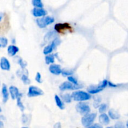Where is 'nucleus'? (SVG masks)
<instances>
[{"label":"nucleus","instance_id":"obj_8","mask_svg":"<svg viewBox=\"0 0 128 128\" xmlns=\"http://www.w3.org/2000/svg\"><path fill=\"white\" fill-rule=\"evenodd\" d=\"M44 94V92L40 88L36 87L34 86H31L29 87L28 91V96L29 98L37 97V96H42Z\"/></svg>","mask_w":128,"mask_h":128},{"label":"nucleus","instance_id":"obj_38","mask_svg":"<svg viewBox=\"0 0 128 128\" xmlns=\"http://www.w3.org/2000/svg\"><path fill=\"white\" fill-rule=\"evenodd\" d=\"M3 126H4L3 122H2V121H0V128H2V127H3Z\"/></svg>","mask_w":128,"mask_h":128},{"label":"nucleus","instance_id":"obj_25","mask_svg":"<svg viewBox=\"0 0 128 128\" xmlns=\"http://www.w3.org/2000/svg\"><path fill=\"white\" fill-rule=\"evenodd\" d=\"M21 81L24 84H30V82H31V81L29 79L28 74H23L21 76Z\"/></svg>","mask_w":128,"mask_h":128},{"label":"nucleus","instance_id":"obj_14","mask_svg":"<svg viewBox=\"0 0 128 128\" xmlns=\"http://www.w3.org/2000/svg\"><path fill=\"white\" fill-rule=\"evenodd\" d=\"M1 93H2V102L4 103H6L9 100L10 97V92H9L8 88L6 84H3L2 85V89H1Z\"/></svg>","mask_w":128,"mask_h":128},{"label":"nucleus","instance_id":"obj_39","mask_svg":"<svg viewBox=\"0 0 128 128\" xmlns=\"http://www.w3.org/2000/svg\"><path fill=\"white\" fill-rule=\"evenodd\" d=\"M126 128H128V121H127V122H126Z\"/></svg>","mask_w":128,"mask_h":128},{"label":"nucleus","instance_id":"obj_4","mask_svg":"<svg viewBox=\"0 0 128 128\" xmlns=\"http://www.w3.org/2000/svg\"><path fill=\"white\" fill-rule=\"evenodd\" d=\"M61 42V40L58 38H55L52 41V42L50 44H48L47 46H45L43 49V54L45 55L49 54H51V52L53 51L54 50L57 48V46H58L60 44V43Z\"/></svg>","mask_w":128,"mask_h":128},{"label":"nucleus","instance_id":"obj_7","mask_svg":"<svg viewBox=\"0 0 128 128\" xmlns=\"http://www.w3.org/2000/svg\"><path fill=\"white\" fill-rule=\"evenodd\" d=\"M81 88H82V86L80 84L75 85L70 81H65L60 85V90L62 91H66V90H78L81 89Z\"/></svg>","mask_w":128,"mask_h":128},{"label":"nucleus","instance_id":"obj_42","mask_svg":"<svg viewBox=\"0 0 128 128\" xmlns=\"http://www.w3.org/2000/svg\"><path fill=\"white\" fill-rule=\"evenodd\" d=\"M22 128H26V127H22Z\"/></svg>","mask_w":128,"mask_h":128},{"label":"nucleus","instance_id":"obj_40","mask_svg":"<svg viewBox=\"0 0 128 128\" xmlns=\"http://www.w3.org/2000/svg\"><path fill=\"white\" fill-rule=\"evenodd\" d=\"M1 111H2V110H1V106H0V112H1Z\"/></svg>","mask_w":128,"mask_h":128},{"label":"nucleus","instance_id":"obj_12","mask_svg":"<svg viewBox=\"0 0 128 128\" xmlns=\"http://www.w3.org/2000/svg\"><path fill=\"white\" fill-rule=\"evenodd\" d=\"M71 26L68 23H58L55 24L54 30L58 32H61L65 30L71 29Z\"/></svg>","mask_w":128,"mask_h":128},{"label":"nucleus","instance_id":"obj_30","mask_svg":"<svg viewBox=\"0 0 128 128\" xmlns=\"http://www.w3.org/2000/svg\"><path fill=\"white\" fill-rule=\"evenodd\" d=\"M35 80L36 81V82H38V83H42V80L41 79V75L40 74V72H38L36 73V76H35Z\"/></svg>","mask_w":128,"mask_h":128},{"label":"nucleus","instance_id":"obj_27","mask_svg":"<svg viewBox=\"0 0 128 128\" xmlns=\"http://www.w3.org/2000/svg\"><path fill=\"white\" fill-rule=\"evenodd\" d=\"M68 81L71 82V83L74 84H75V85L79 84L78 80L76 78L73 77V76H68Z\"/></svg>","mask_w":128,"mask_h":128},{"label":"nucleus","instance_id":"obj_3","mask_svg":"<svg viewBox=\"0 0 128 128\" xmlns=\"http://www.w3.org/2000/svg\"><path fill=\"white\" fill-rule=\"evenodd\" d=\"M108 85V81L106 80H104L100 84L94 86H91L88 89V92H89L91 94H98L102 91V90L106 88V86Z\"/></svg>","mask_w":128,"mask_h":128},{"label":"nucleus","instance_id":"obj_33","mask_svg":"<svg viewBox=\"0 0 128 128\" xmlns=\"http://www.w3.org/2000/svg\"><path fill=\"white\" fill-rule=\"evenodd\" d=\"M86 128H102V125H101L100 124H91L90 126H88Z\"/></svg>","mask_w":128,"mask_h":128},{"label":"nucleus","instance_id":"obj_28","mask_svg":"<svg viewBox=\"0 0 128 128\" xmlns=\"http://www.w3.org/2000/svg\"><path fill=\"white\" fill-rule=\"evenodd\" d=\"M61 74L63 76H71L72 74H73V71H70V70H62V72Z\"/></svg>","mask_w":128,"mask_h":128},{"label":"nucleus","instance_id":"obj_15","mask_svg":"<svg viewBox=\"0 0 128 128\" xmlns=\"http://www.w3.org/2000/svg\"><path fill=\"white\" fill-rule=\"evenodd\" d=\"M99 122L100 124H101L102 125H104V126H107L110 124V117L108 114H106V113H102L100 114V116H99Z\"/></svg>","mask_w":128,"mask_h":128},{"label":"nucleus","instance_id":"obj_34","mask_svg":"<svg viewBox=\"0 0 128 128\" xmlns=\"http://www.w3.org/2000/svg\"><path fill=\"white\" fill-rule=\"evenodd\" d=\"M22 122H23V123H26V122L28 121V116L25 114L22 115Z\"/></svg>","mask_w":128,"mask_h":128},{"label":"nucleus","instance_id":"obj_11","mask_svg":"<svg viewBox=\"0 0 128 128\" xmlns=\"http://www.w3.org/2000/svg\"><path fill=\"white\" fill-rule=\"evenodd\" d=\"M0 68L4 71H10L11 68V64L6 58L2 57L0 59Z\"/></svg>","mask_w":128,"mask_h":128},{"label":"nucleus","instance_id":"obj_6","mask_svg":"<svg viewBox=\"0 0 128 128\" xmlns=\"http://www.w3.org/2000/svg\"><path fill=\"white\" fill-rule=\"evenodd\" d=\"M76 110L81 115H85L86 114H88L91 112V108H90L89 104L88 103L82 102H79L76 106Z\"/></svg>","mask_w":128,"mask_h":128},{"label":"nucleus","instance_id":"obj_21","mask_svg":"<svg viewBox=\"0 0 128 128\" xmlns=\"http://www.w3.org/2000/svg\"><path fill=\"white\" fill-rule=\"evenodd\" d=\"M8 40L6 38L0 37V48H4L7 46Z\"/></svg>","mask_w":128,"mask_h":128},{"label":"nucleus","instance_id":"obj_13","mask_svg":"<svg viewBox=\"0 0 128 128\" xmlns=\"http://www.w3.org/2000/svg\"><path fill=\"white\" fill-rule=\"evenodd\" d=\"M9 92L11 98L13 100H16L20 94L18 88L14 86H11L9 88Z\"/></svg>","mask_w":128,"mask_h":128},{"label":"nucleus","instance_id":"obj_41","mask_svg":"<svg viewBox=\"0 0 128 128\" xmlns=\"http://www.w3.org/2000/svg\"><path fill=\"white\" fill-rule=\"evenodd\" d=\"M106 128H113V127H111V126H110V127H107Z\"/></svg>","mask_w":128,"mask_h":128},{"label":"nucleus","instance_id":"obj_17","mask_svg":"<svg viewBox=\"0 0 128 128\" xmlns=\"http://www.w3.org/2000/svg\"><path fill=\"white\" fill-rule=\"evenodd\" d=\"M108 116L112 120H118L120 118V115L116 111L114 110L113 109H111L108 111Z\"/></svg>","mask_w":128,"mask_h":128},{"label":"nucleus","instance_id":"obj_1","mask_svg":"<svg viewBox=\"0 0 128 128\" xmlns=\"http://www.w3.org/2000/svg\"><path fill=\"white\" fill-rule=\"evenodd\" d=\"M71 95L72 100L75 101H78V102L88 101L91 98V94L83 91H80V90L74 91Z\"/></svg>","mask_w":128,"mask_h":128},{"label":"nucleus","instance_id":"obj_20","mask_svg":"<svg viewBox=\"0 0 128 128\" xmlns=\"http://www.w3.org/2000/svg\"><path fill=\"white\" fill-rule=\"evenodd\" d=\"M56 32H54V31H50V32H48V33L45 35L44 40V41H46V42L50 41L51 39L54 40V39L56 38Z\"/></svg>","mask_w":128,"mask_h":128},{"label":"nucleus","instance_id":"obj_29","mask_svg":"<svg viewBox=\"0 0 128 128\" xmlns=\"http://www.w3.org/2000/svg\"><path fill=\"white\" fill-rule=\"evenodd\" d=\"M18 64L20 65L21 68L24 69V70L25 69L26 66H27V63L24 61H23L21 58H20V60H18Z\"/></svg>","mask_w":128,"mask_h":128},{"label":"nucleus","instance_id":"obj_36","mask_svg":"<svg viewBox=\"0 0 128 128\" xmlns=\"http://www.w3.org/2000/svg\"><path fill=\"white\" fill-rule=\"evenodd\" d=\"M108 85L110 86V87H112V88H115V87H117V85L114 84L112 83V82H110L108 81Z\"/></svg>","mask_w":128,"mask_h":128},{"label":"nucleus","instance_id":"obj_10","mask_svg":"<svg viewBox=\"0 0 128 128\" xmlns=\"http://www.w3.org/2000/svg\"><path fill=\"white\" fill-rule=\"evenodd\" d=\"M49 71L51 74L54 75H60L62 72V68L60 64H51L49 67Z\"/></svg>","mask_w":128,"mask_h":128},{"label":"nucleus","instance_id":"obj_5","mask_svg":"<svg viewBox=\"0 0 128 128\" xmlns=\"http://www.w3.org/2000/svg\"><path fill=\"white\" fill-rule=\"evenodd\" d=\"M97 116L96 113H88L84 115L83 117L81 119V123L84 127L86 128L90 125L92 124Z\"/></svg>","mask_w":128,"mask_h":128},{"label":"nucleus","instance_id":"obj_37","mask_svg":"<svg viewBox=\"0 0 128 128\" xmlns=\"http://www.w3.org/2000/svg\"><path fill=\"white\" fill-rule=\"evenodd\" d=\"M3 16H4V14L2 13V12H0V22H1V20H2V18H3Z\"/></svg>","mask_w":128,"mask_h":128},{"label":"nucleus","instance_id":"obj_23","mask_svg":"<svg viewBox=\"0 0 128 128\" xmlns=\"http://www.w3.org/2000/svg\"><path fill=\"white\" fill-rule=\"evenodd\" d=\"M62 99L65 102H67V103H70V102H71V100H72L71 95L68 93H66L62 95Z\"/></svg>","mask_w":128,"mask_h":128},{"label":"nucleus","instance_id":"obj_18","mask_svg":"<svg viewBox=\"0 0 128 128\" xmlns=\"http://www.w3.org/2000/svg\"><path fill=\"white\" fill-rule=\"evenodd\" d=\"M55 54H49L46 55L45 57V62L46 64H51L54 62Z\"/></svg>","mask_w":128,"mask_h":128},{"label":"nucleus","instance_id":"obj_16","mask_svg":"<svg viewBox=\"0 0 128 128\" xmlns=\"http://www.w3.org/2000/svg\"><path fill=\"white\" fill-rule=\"evenodd\" d=\"M19 48L17 47V46H14V45L11 44L8 47V55L11 57H12V56H14L15 55L17 54V52L19 51Z\"/></svg>","mask_w":128,"mask_h":128},{"label":"nucleus","instance_id":"obj_22","mask_svg":"<svg viewBox=\"0 0 128 128\" xmlns=\"http://www.w3.org/2000/svg\"><path fill=\"white\" fill-rule=\"evenodd\" d=\"M32 4L34 8H43L42 0H32Z\"/></svg>","mask_w":128,"mask_h":128},{"label":"nucleus","instance_id":"obj_9","mask_svg":"<svg viewBox=\"0 0 128 128\" xmlns=\"http://www.w3.org/2000/svg\"><path fill=\"white\" fill-rule=\"evenodd\" d=\"M32 14L34 17L41 18L46 16L48 12L43 8H34L32 11Z\"/></svg>","mask_w":128,"mask_h":128},{"label":"nucleus","instance_id":"obj_2","mask_svg":"<svg viewBox=\"0 0 128 128\" xmlns=\"http://www.w3.org/2000/svg\"><path fill=\"white\" fill-rule=\"evenodd\" d=\"M55 20L51 16H43L42 18H38L36 20V24L40 28H44L48 25L51 24L54 22Z\"/></svg>","mask_w":128,"mask_h":128},{"label":"nucleus","instance_id":"obj_24","mask_svg":"<svg viewBox=\"0 0 128 128\" xmlns=\"http://www.w3.org/2000/svg\"><path fill=\"white\" fill-rule=\"evenodd\" d=\"M21 94H20V96H19L17 98V106H18V108L20 109V110L22 112V111H24V106L22 104V102H21Z\"/></svg>","mask_w":128,"mask_h":128},{"label":"nucleus","instance_id":"obj_26","mask_svg":"<svg viewBox=\"0 0 128 128\" xmlns=\"http://www.w3.org/2000/svg\"><path fill=\"white\" fill-rule=\"evenodd\" d=\"M98 108H99V112H100V113L101 114L104 113L108 109V105L105 103L101 104H100V106H99Z\"/></svg>","mask_w":128,"mask_h":128},{"label":"nucleus","instance_id":"obj_32","mask_svg":"<svg viewBox=\"0 0 128 128\" xmlns=\"http://www.w3.org/2000/svg\"><path fill=\"white\" fill-rule=\"evenodd\" d=\"M114 128H126V127H125L123 122H121V121H119V122H117L115 124Z\"/></svg>","mask_w":128,"mask_h":128},{"label":"nucleus","instance_id":"obj_19","mask_svg":"<svg viewBox=\"0 0 128 128\" xmlns=\"http://www.w3.org/2000/svg\"><path fill=\"white\" fill-rule=\"evenodd\" d=\"M54 100L55 102H56V105H57V106L60 109V110H64V104L62 102L61 99L60 98V96H58L57 94L55 95Z\"/></svg>","mask_w":128,"mask_h":128},{"label":"nucleus","instance_id":"obj_35","mask_svg":"<svg viewBox=\"0 0 128 128\" xmlns=\"http://www.w3.org/2000/svg\"><path fill=\"white\" fill-rule=\"evenodd\" d=\"M53 128H61V125L60 122H56L54 125Z\"/></svg>","mask_w":128,"mask_h":128},{"label":"nucleus","instance_id":"obj_31","mask_svg":"<svg viewBox=\"0 0 128 128\" xmlns=\"http://www.w3.org/2000/svg\"><path fill=\"white\" fill-rule=\"evenodd\" d=\"M101 100L100 98L97 97V98H95L94 99V108H97L99 107V106L100 105V102H101Z\"/></svg>","mask_w":128,"mask_h":128}]
</instances>
